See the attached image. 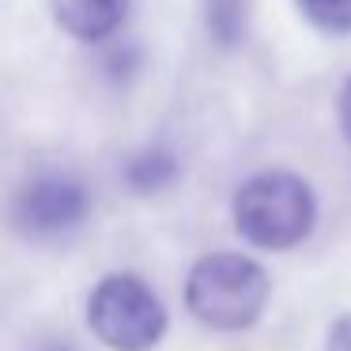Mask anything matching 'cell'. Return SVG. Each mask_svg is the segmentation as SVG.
<instances>
[{"instance_id":"11","label":"cell","mask_w":351,"mask_h":351,"mask_svg":"<svg viewBox=\"0 0 351 351\" xmlns=\"http://www.w3.org/2000/svg\"><path fill=\"white\" fill-rule=\"evenodd\" d=\"M340 129H343V140L351 144V80L340 91Z\"/></svg>"},{"instance_id":"3","label":"cell","mask_w":351,"mask_h":351,"mask_svg":"<svg viewBox=\"0 0 351 351\" xmlns=\"http://www.w3.org/2000/svg\"><path fill=\"white\" fill-rule=\"evenodd\" d=\"M87 325L110 351H152L167 332V306L140 276L114 272L87 298Z\"/></svg>"},{"instance_id":"6","label":"cell","mask_w":351,"mask_h":351,"mask_svg":"<svg viewBox=\"0 0 351 351\" xmlns=\"http://www.w3.org/2000/svg\"><path fill=\"white\" fill-rule=\"evenodd\" d=\"M178 170H182L178 155L170 152V147H162V144H152V147L136 152L129 162H125V185H129L132 193H144L147 197V193L167 189V185L178 178Z\"/></svg>"},{"instance_id":"2","label":"cell","mask_w":351,"mask_h":351,"mask_svg":"<svg viewBox=\"0 0 351 351\" xmlns=\"http://www.w3.org/2000/svg\"><path fill=\"white\" fill-rule=\"evenodd\" d=\"M234 227L245 242L261 250H291L306 242L317 223V200L313 189L298 174L287 170H265L234 193Z\"/></svg>"},{"instance_id":"7","label":"cell","mask_w":351,"mask_h":351,"mask_svg":"<svg viewBox=\"0 0 351 351\" xmlns=\"http://www.w3.org/2000/svg\"><path fill=\"white\" fill-rule=\"evenodd\" d=\"M204 23L219 46H234L245 31V0H204Z\"/></svg>"},{"instance_id":"5","label":"cell","mask_w":351,"mask_h":351,"mask_svg":"<svg viewBox=\"0 0 351 351\" xmlns=\"http://www.w3.org/2000/svg\"><path fill=\"white\" fill-rule=\"evenodd\" d=\"M61 31L80 42H102L121 31L129 16V0H49Z\"/></svg>"},{"instance_id":"8","label":"cell","mask_w":351,"mask_h":351,"mask_svg":"<svg viewBox=\"0 0 351 351\" xmlns=\"http://www.w3.org/2000/svg\"><path fill=\"white\" fill-rule=\"evenodd\" d=\"M298 12L325 34H351V0H298Z\"/></svg>"},{"instance_id":"9","label":"cell","mask_w":351,"mask_h":351,"mask_svg":"<svg viewBox=\"0 0 351 351\" xmlns=\"http://www.w3.org/2000/svg\"><path fill=\"white\" fill-rule=\"evenodd\" d=\"M136 69H140V49L136 46H121V49H114V53L106 57V72L114 80H129Z\"/></svg>"},{"instance_id":"1","label":"cell","mask_w":351,"mask_h":351,"mask_svg":"<svg viewBox=\"0 0 351 351\" xmlns=\"http://www.w3.org/2000/svg\"><path fill=\"white\" fill-rule=\"evenodd\" d=\"M268 272L242 253H208L189 268L185 306L208 328L242 332L253 328L268 306Z\"/></svg>"},{"instance_id":"10","label":"cell","mask_w":351,"mask_h":351,"mask_svg":"<svg viewBox=\"0 0 351 351\" xmlns=\"http://www.w3.org/2000/svg\"><path fill=\"white\" fill-rule=\"evenodd\" d=\"M325 351H351V313H340V317L328 325Z\"/></svg>"},{"instance_id":"12","label":"cell","mask_w":351,"mask_h":351,"mask_svg":"<svg viewBox=\"0 0 351 351\" xmlns=\"http://www.w3.org/2000/svg\"><path fill=\"white\" fill-rule=\"evenodd\" d=\"M49 351H64V348H49Z\"/></svg>"},{"instance_id":"4","label":"cell","mask_w":351,"mask_h":351,"mask_svg":"<svg viewBox=\"0 0 351 351\" xmlns=\"http://www.w3.org/2000/svg\"><path fill=\"white\" fill-rule=\"evenodd\" d=\"M87 189L72 174H38L16 197V227L34 242L64 238L87 219Z\"/></svg>"}]
</instances>
